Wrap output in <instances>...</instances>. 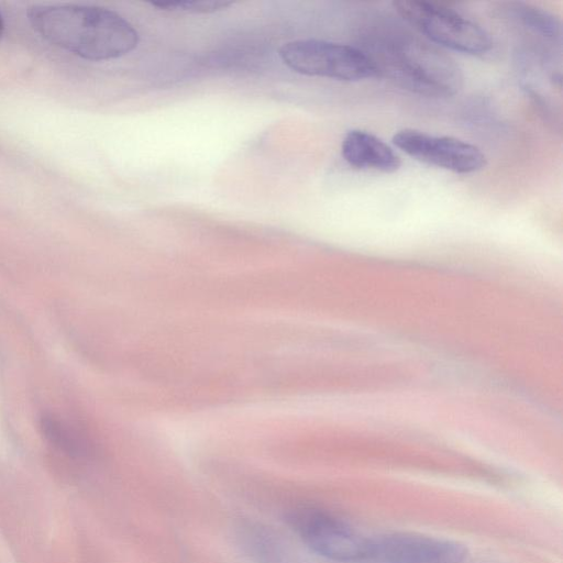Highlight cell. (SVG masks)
<instances>
[{
    "label": "cell",
    "instance_id": "cell-1",
    "mask_svg": "<svg viewBox=\"0 0 563 563\" xmlns=\"http://www.w3.org/2000/svg\"><path fill=\"white\" fill-rule=\"evenodd\" d=\"M360 47L372 60L378 77L410 92L443 98L462 88L459 65L434 44L393 23L366 25Z\"/></svg>",
    "mask_w": 563,
    "mask_h": 563
},
{
    "label": "cell",
    "instance_id": "cell-2",
    "mask_svg": "<svg viewBox=\"0 0 563 563\" xmlns=\"http://www.w3.org/2000/svg\"><path fill=\"white\" fill-rule=\"evenodd\" d=\"M27 15L44 40L86 59L118 58L139 43V33L128 20L100 7L34 5Z\"/></svg>",
    "mask_w": 563,
    "mask_h": 563
},
{
    "label": "cell",
    "instance_id": "cell-3",
    "mask_svg": "<svg viewBox=\"0 0 563 563\" xmlns=\"http://www.w3.org/2000/svg\"><path fill=\"white\" fill-rule=\"evenodd\" d=\"M400 18L434 45L468 55H483L493 48L489 33L460 12L428 1L393 2Z\"/></svg>",
    "mask_w": 563,
    "mask_h": 563
},
{
    "label": "cell",
    "instance_id": "cell-4",
    "mask_svg": "<svg viewBox=\"0 0 563 563\" xmlns=\"http://www.w3.org/2000/svg\"><path fill=\"white\" fill-rule=\"evenodd\" d=\"M284 64L296 73L342 81L377 77L375 66L357 46L324 40H297L279 49Z\"/></svg>",
    "mask_w": 563,
    "mask_h": 563
},
{
    "label": "cell",
    "instance_id": "cell-5",
    "mask_svg": "<svg viewBox=\"0 0 563 563\" xmlns=\"http://www.w3.org/2000/svg\"><path fill=\"white\" fill-rule=\"evenodd\" d=\"M288 521L299 539L318 555L341 563L369 561L372 538L332 514L298 508Z\"/></svg>",
    "mask_w": 563,
    "mask_h": 563
},
{
    "label": "cell",
    "instance_id": "cell-6",
    "mask_svg": "<svg viewBox=\"0 0 563 563\" xmlns=\"http://www.w3.org/2000/svg\"><path fill=\"white\" fill-rule=\"evenodd\" d=\"M393 143L421 163L456 174H473L486 166V156L479 147L452 136L402 129L394 134Z\"/></svg>",
    "mask_w": 563,
    "mask_h": 563
},
{
    "label": "cell",
    "instance_id": "cell-7",
    "mask_svg": "<svg viewBox=\"0 0 563 563\" xmlns=\"http://www.w3.org/2000/svg\"><path fill=\"white\" fill-rule=\"evenodd\" d=\"M465 547L423 534L396 532L372 538L369 561L378 563H462Z\"/></svg>",
    "mask_w": 563,
    "mask_h": 563
},
{
    "label": "cell",
    "instance_id": "cell-8",
    "mask_svg": "<svg viewBox=\"0 0 563 563\" xmlns=\"http://www.w3.org/2000/svg\"><path fill=\"white\" fill-rule=\"evenodd\" d=\"M498 12L530 36L529 42L537 44L536 53L539 57L548 59L553 49L561 47L562 23L551 12L526 2L503 3Z\"/></svg>",
    "mask_w": 563,
    "mask_h": 563
},
{
    "label": "cell",
    "instance_id": "cell-9",
    "mask_svg": "<svg viewBox=\"0 0 563 563\" xmlns=\"http://www.w3.org/2000/svg\"><path fill=\"white\" fill-rule=\"evenodd\" d=\"M343 159L357 169L395 173L401 162L393 147L375 134L353 129L346 132L341 144Z\"/></svg>",
    "mask_w": 563,
    "mask_h": 563
},
{
    "label": "cell",
    "instance_id": "cell-10",
    "mask_svg": "<svg viewBox=\"0 0 563 563\" xmlns=\"http://www.w3.org/2000/svg\"><path fill=\"white\" fill-rule=\"evenodd\" d=\"M243 547L247 553L262 563H276V543L271 536L258 527H247L242 533Z\"/></svg>",
    "mask_w": 563,
    "mask_h": 563
},
{
    "label": "cell",
    "instance_id": "cell-11",
    "mask_svg": "<svg viewBox=\"0 0 563 563\" xmlns=\"http://www.w3.org/2000/svg\"><path fill=\"white\" fill-rule=\"evenodd\" d=\"M232 1L223 0H167L152 2L154 7L168 11L189 13H211L231 5Z\"/></svg>",
    "mask_w": 563,
    "mask_h": 563
},
{
    "label": "cell",
    "instance_id": "cell-12",
    "mask_svg": "<svg viewBox=\"0 0 563 563\" xmlns=\"http://www.w3.org/2000/svg\"><path fill=\"white\" fill-rule=\"evenodd\" d=\"M3 30H4V24H3V19L1 16V13H0V38L3 34Z\"/></svg>",
    "mask_w": 563,
    "mask_h": 563
}]
</instances>
